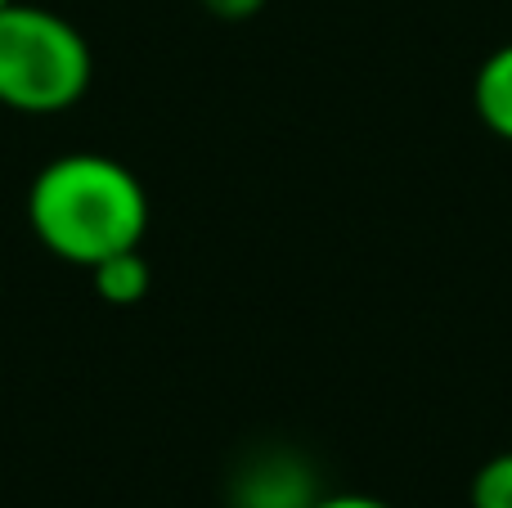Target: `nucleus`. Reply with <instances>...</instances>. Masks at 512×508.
I'll return each mask as SVG.
<instances>
[{
  "instance_id": "obj_5",
  "label": "nucleus",
  "mask_w": 512,
  "mask_h": 508,
  "mask_svg": "<svg viewBox=\"0 0 512 508\" xmlns=\"http://www.w3.org/2000/svg\"><path fill=\"white\" fill-rule=\"evenodd\" d=\"M472 508H512V450L472 477Z\"/></svg>"
},
{
  "instance_id": "obj_4",
  "label": "nucleus",
  "mask_w": 512,
  "mask_h": 508,
  "mask_svg": "<svg viewBox=\"0 0 512 508\" xmlns=\"http://www.w3.org/2000/svg\"><path fill=\"white\" fill-rule=\"evenodd\" d=\"M90 275H95L99 297H104V302H113V306L140 302V297L149 293V279H153L149 275V261L140 257V248L117 252V257L99 261V266H90Z\"/></svg>"
},
{
  "instance_id": "obj_2",
  "label": "nucleus",
  "mask_w": 512,
  "mask_h": 508,
  "mask_svg": "<svg viewBox=\"0 0 512 508\" xmlns=\"http://www.w3.org/2000/svg\"><path fill=\"white\" fill-rule=\"evenodd\" d=\"M90 68V45L68 18L14 0L0 9V104L59 113L86 95Z\"/></svg>"
},
{
  "instance_id": "obj_3",
  "label": "nucleus",
  "mask_w": 512,
  "mask_h": 508,
  "mask_svg": "<svg viewBox=\"0 0 512 508\" xmlns=\"http://www.w3.org/2000/svg\"><path fill=\"white\" fill-rule=\"evenodd\" d=\"M472 99H477L481 122H486L495 135L512 140V45L495 50L486 63H481Z\"/></svg>"
},
{
  "instance_id": "obj_9",
  "label": "nucleus",
  "mask_w": 512,
  "mask_h": 508,
  "mask_svg": "<svg viewBox=\"0 0 512 508\" xmlns=\"http://www.w3.org/2000/svg\"><path fill=\"white\" fill-rule=\"evenodd\" d=\"M5 5H9V0H0V9H5Z\"/></svg>"
},
{
  "instance_id": "obj_7",
  "label": "nucleus",
  "mask_w": 512,
  "mask_h": 508,
  "mask_svg": "<svg viewBox=\"0 0 512 508\" xmlns=\"http://www.w3.org/2000/svg\"><path fill=\"white\" fill-rule=\"evenodd\" d=\"M310 508H387L382 500H364V495H333L324 504H310Z\"/></svg>"
},
{
  "instance_id": "obj_6",
  "label": "nucleus",
  "mask_w": 512,
  "mask_h": 508,
  "mask_svg": "<svg viewBox=\"0 0 512 508\" xmlns=\"http://www.w3.org/2000/svg\"><path fill=\"white\" fill-rule=\"evenodd\" d=\"M203 5L212 9L216 18H230V23H243V18L261 14V9H265V0H203Z\"/></svg>"
},
{
  "instance_id": "obj_1",
  "label": "nucleus",
  "mask_w": 512,
  "mask_h": 508,
  "mask_svg": "<svg viewBox=\"0 0 512 508\" xmlns=\"http://www.w3.org/2000/svg\"><path fill=\"white\" fill-rule=\"evenodd\" d=\"M27 221L54 257L90 270L117 252L140 248L149 230V198L122 162L72 153L32 180Z\"/></svg>"
},
{
  "instance_id": "obj_8",
  "label": "nucleus",
  "mask_w": 512,
  "mask_h": 508,
  "mask_svg": "<svg viewBox=\"0 0 512 508\" xmlns=\"http://www.w3.org/2000/svg\"><path fill=\"white\" fill-rule=\"evenodd\" d=\"M243 508H274V504H252V500H248V504H243Z\"/></svg>"
}]
</instances>
